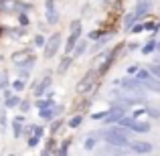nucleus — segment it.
<instances>
[{"label":"nucleus","instance_id":"1a4fd4ad","mask_svg":"<svg viewBox=\"0 0 160 156\" xmlns=\"http://www.w3.org/2000/svg\"><path fill=\"white\" fill-rule=\"evenodd\" d=\"M32 51H31V47H27V49H20V51H16V53H12V63H14V67L18 65V63H22L24 59L28 57Z\"/></svg>","mask_w":160,"mask_h":156},{"label":"nucleus","instance_id":"aec40b11","mask_svg":"<svg viewBox=\"0 0 160 156\" xmlns=\"http://www.w3.org/2000/svg\"><path fill=\"white\" fill-rule=\"evenodd\" d=\"M24 87H27V79H22V77H18V79H14L12 81V89L18 93V91H22Z\"/></svg>","mask_w":160,"mask_h":156},{"label":"nucleus","instance_id":"f8f14e48","mask_svg":"<svg viewBox=\"0 0 160 156\" xmlns=\"http://www.w3.org/2000/svg\"><path fill=\"white\" fill-rule=\"evenodd\" d=\"M87 47H89V43H87V41H81V39H79V41H77V45H75V49H73V53H71V55H73V57H81V55L87 51Z\"/></svg>","mask_w":160,"mask_h":156},{"label":"nucleus","instance_id":"473e14b6","mask_svg":"<svg viewBox=\"0 0 160 156\" xmlns=\"http://www.w3.org/2000/svg\"><path fill=\"white\" fill-rule=\"evenodd\" d=\"M39 140H41V138H37V136H31V138H28V148H35V146L39 144Z\"/></svg>","mask_w":160,"mask_h":156},{"label":"nucleus","instance_id":"c756f323","mask_svg":"<svg viewBox=\"0 0 160 156\" xmlns=\"http://www.w3.org/2000/svg\"><path fill=\"white\" fill-rule=\"evenodd\" d=\"M43 134H45V128H43V126H32V134H31V136L43 138Z\"/></svg>","mask_w":160,"mask_h":156},{"label":"nucleus","instance_id":"c9c22d12","mask_svg":"<svg viewBox=\"0 0 160 156\" xmlns=\"http://www.w3.org/2000/svg\"><path fill=\"white\" fill-rule=\"evenodd\" d=\"M158 49H160V45H158Z\"/></svg>","mask_w":160,"mask_h":156},{"label":"nucleus","instance_id":"412c9836","mask_svg":"<svg viewBox=\"0 0 160 156\" xmlns=\"http://www.w3.org/2000/svg\"><path fill=\"white\" fill-rule=\"evenodd\" d=\"M95 144H98V138H95V136H87L85 140H83V148H85V150H93Z\"/></svg>","mask_w":160,"mask_h":156},{"label":"nucleus","instance_id":"20e7f679","mask_svg":"<svg viewBox=\"0 0 160 156\" xmlns=\"http://www.w3.org/2000/svg\"><path fill=\"white\" fill-rule=\"evenodd\" d=\"M136 79L144 87H148L150 91H160V81L152 77V73H150V71H136Z\"/></svg>","mask_w":160,"mask_h":156},{"label":"nucleus","instance_id":"2f4dec72","mask_svg":"<svg viewBox=\"0 0 160 156\" xmlns=\"http://www.w3.org/2000/svg\"><path fill=\"white\" fill-rule=\"evenodd\" d=\"M18 23L22 24V27H27V24H28V16H27V12H18Z\"/></svg>","mask_w":160,"mask_h":156},{"label":"nucleus","instance_id":"9b49d317","mask_svg":"<svg viewBox=\"0 0 160 156\" xmlns=\"http://www.w3.org/2000/svg\"><path fill=\"white\" fill-rule=\"evenodd\" d=\"M122 87H124V89H130V91H140L142 83L138 81L136 77H134V79H124V81H122Z\"/></svg>","mask_w":160,"mask_h":156},{"label":"nucleus","instance_id":"6e6552de","mask_svg":"<svg viewBox=\"0 0 160 156\" xmlns=\"http://www.w3.org/2000/svg\"><path fill=\"white\" fill-rule=\"evenodd\" d=\"M22 124H24V118L22 116H16L14 120H12L10 128H12V136H14V138H20V136H22Z\"/></svg>","mask_w":160,"mask_h":156},{"label":"nucleus","instance_id":"c85d7f7f","mask_svg":"<svg viewBox=\"0 0 160 156\" xmlns=\"http://www.w3.org/2000/svg\"><path fill=\"white\" fill-rule=\"evenodd\" d=\"M8 128V118H6V112H0V130H6Z\"/></svg>","mask_w":160,"mask_h":156},{"label":"nucleus","instance_id":"f3484780","mask_svg":"<svg viewBox=\"0 0 160 156\" xmlns=\"http://www.w3.org/2000/svg\"><path fill=\"white\" fill-rule=\"evenodd\" d=\"M18 103H20V98H18V95H14V93H12V95H8V98L4 99V105H6L8 109L18 108Z\"/></svg>","mask_w":160,"mask_h":156},{"label":"nucleus","instance_id":"cd10ccee","mask_svg":"<svg viewBox=\"0 0 160 156\" xmlns=\"http://www.w3.org/2000/svg\"><path fill=\"white\" fill-rule=\"evenodd\" d=\"M6 87H8V73L2 71V73H0V91L6 89Z\"/></svg>","mask_w":160,"mask_h":156},{"label":"nucleus","instance_id":"423d86ee","mask_svg":"<svg viewBox=\"0 0 160 156\" xmlns=\"http://www.w3.org/2000/svg\"><path fill=\"white\" fill-rule=\"evenodd\" d=\"M51 83H53L51 75H45L41 81L32 83V95H35V98H41V95H45V93H47V89L51 87Z\"/></svg>","mask_w":160,"mask_h":156},{"label":"nucleus","instance_id":"5701e85b","mask_svg":"<svg viewBox=\"0 0 160 156\" xmlns=\"http://www.w3.org/2000/svg\"><path fill=\"white\" fill-rule=\"evenodd\" d=\"M69 144H71V140H63L61 148H55V152H57V154H67V152H69Z\"/></svg>","mask_w":160,"mask_h":156},{"label":"nucleus","instance_id":"a211bd4d","mask_svg":"<svg viewBox=\"0 0 160 156\" xmlns=\"http://www.w3.org/2000/svg\"><path fill=\"white\" fill-rule=\"evenodd\" d=\"M0 10L2 12H14V0H0Z\"/></svg>","mask_w":160,"mask_h":156},{"label":"nucleus","instance_id":"f03ea898","mask_svg":"<svg viewBox=\"0 0 160 156\" xmlns=\"http://www.w3.org/2000/svg\"><path fill=\"white\" fill-rule=\"evenodd\" d=\"M81 39V20H71V31H69V37H67V43H65V53L71 55L75 49V45H77V41Z\"/></svg>","mask_w":160,"mask_h":156},{"label":"nucleus","instance_id":"7ed1b4c3","mask_svg":"<svg viewBox=\"0 0 160 156\" xmlns=\"http://www.w3.org/2000/svg\"><path fill=\"white\" fill-rule=\"evenodd\" d=\"M95 77H98V69H91V71H87L85 75L81 77V81L75 85V91H77L79 95L81 93H87V91L93 87V83H95Z\"/></svg>","mask_w":160,"mask_h":156},{"label":"nucleus","instance_id":"a878e982","mask_svg":"<svg viewBox=\"0 0 160 156\" xmlns=\"http://www.w3.org/2000/svg\"><path fill=\"white\" fill-rule=\"evenodd\" d=\"M81 122H83V116H73L69 120V128H79V126H81Z\"/></svg>","mask_w":160,"mask_h":156},{"label":"nucleus","instance_id":"7c9ffc66","mask_svg":"<svg viewBox=\"0 0 160 156\" xmlns=\"http://www.w3.org/2000/svg\"><path fill=\"white\" fill-rule=\"evenodd\" d=\"M136 18H138V16H136V12H132V14H128V16H126V28H130V27H132Z\"/></svg>","mask_w":160,"mask_h":156},{"label":"nucleus","instance_id":"39448f33","mask_svg":"<svg viewBox=\"0 0 160 156\" xmlns=\"http://www.w3.org/2000/svg\"><path fill=\"white\" fill-rule=\"evenodd\" d=\"M59 47H61V33H53L45 43V59H51L57 55Z\"/></svg>","mask_w":160,"mask_h":156},{"label":"nucleus","instance_id":"393cba45","mask_svg":"<svg viewBox=\"0 0 160 156\" xmlns=\"http://www.w3.org/2000/svg\"><path fill=\"white\" fill-rule=\"evenodd\" d=\"M45 43H47V39H45L43 35H35V39H32V45H35V47H45Z\"/></svg>","mask_w":160,"mask_h":156},{"label":"nucleus","instance_id":"f257e3e1","mask_svg":"<svg viewBox=\"0 0 160 156\" xmlns=\"http://www.w3.org/2000/svg\"><path fill=\"white\" fill-rule=\"evenodd\" d=\"M99 136H102L108 144H112V146H126V144H128V136H126V132L122 128H118V126H116V128L106 130V132H102Z\"/></svg>","mask_w":160,"mask_h":156},{"label":"nucleus","instance_id":"4468645a","mask_svg":"<svg viewBox=\"0 0 160 156\" xmlns=\"http://www.w3.org/2000/svg\"><path fill=\"white\" fill-rule=\"evenodd\" d=\"M71 63H73V57H69V55L65 53V57L61 59V63H59L57 71H59V73H65V71H67V69H69V67H71Z\"/></svg>","mask_w":160,"mask_h":156},{"label":"nucleus","instance_id":"72a5a7b5","mask_svg":"<svg viewBox=\"0 0 160 156\" xmlns=\"http://www.w3.org/2000/svg\"><path fill=\"white\" fill-rule=\"evenodd\" d=\"M154 47H156V43H148L144 49H142V53H146V55H148V53H152V51H154Z\"/></svg>","mask_w":160,"mask_h":156},{"label":"nucleus","instance_id":"b1692460","mask_svg":"<svg viewBox=\"0 0 160 156\" xmlns=\"http://www.w3.org/2000/svg\"><path fill=\"white\" fill-rule=\"evenodd\" d=\"M61 124H63V122L59 120V118H55V120H51V128H49V130H51V134H57L59 130H61Z\"/></svg>","mask_w":160,"mask_h":156},{"label":"nucleus","instance_id":"f704fd0d","mask_svg":"<svg viewBox=\"0 0 160 156\" xmlns=\"http://www.w3.org/2000/svg\"><path fill=\"white\" fill-rule=\"evenodd\" d=\"M142 31H144V27H142V24H136V27L132 28V33H142Z\"/></svg>","mask_w":160,"mask_h":156},{"label":"nucleus","instance_id":"2eb2a0df","mask_svg":"<svg viewBox=\"0 0 160 156\" xmlns=\"http://www.w3.org/2000/svg\"><path fill=\"white\" fill-rule=\"evenodd\" d=\"M14 10L16 12H28V10H32V4L22 2V0H14Z\"/></svg>","mask_w":160,"mask_h":156},{"label":"nucleus","instance_id":"ddd939ff","mask_svg":"<svg viewBox=\"0 0 160 156\" xmlns=\"http://www.w3.org/2000/svg\"><path fill=\"white\" fill-rule=\"evenodd\" d=\"M132 150H134V152H140V154H146V152H150V150H152V146H150L148 142H134V144H132Z\"/></svg>","mask_w":160,"mask_h":156},{"label":"nucleus","instance_id":"4be33fe9","mask_svg":"<svg viewBox=\"0 0 160 156\" xmlns=\"http://www.w3.org/2000/svg\"><path fill=\"white\" fill-rule=\"evenodd\" d=\"M31 105H32V102H31V99H20V103H18V109H20L22 113H28V112H31Z\"/></svg>","mask_w":160,"mask_h":156},{"label":"nucleus","instance_id":"9d476101","mask_svg":"<svg viewBox=\"0 0 160 156\" xmlns=\"http://www.w3.org/2000/svg\"><path fill=\"white\" fill-rule=\"evenodd\" d=\"M150 6H152V2L150 0H138V4H136V16L140 18V16H144L146 12L150 10Z\"/></svg>","mask_w":160,"mask_h":156},{"label":"nucleus","instance_id":"6ab92c4d","mask_svg":"<svg viewBox=\"0 0 160 156\" xmlns=\"http://www.w3.org/2000/svg\"><path fill=\"white\" fill-rule=\"evenodd\" d=\"M35 105L39 109H43V108H49V105H53V95H47L45 99H35Z\"/></svg>","mask_w":160,"mask_h":156},{"label":"nucleus","instance_id":"dca6fc26","mask_svg":"<svg viewBox=\"0 0 160 156\" xmlns=\"http://www.w3.org/2000/svg\"><path fill=\"white\" fill-rule=\"evenodd\" d=\"M45 18H47L49 24H57V23H59V12L55 10V8H47V14H45Z\"/></svg>","mask_w":160,"mask_h":156},{"label":"nucleus","instance_id":"0eeeda50","mask_svg":"<svg viewBox=\"0 0 160 156\" xmlns=\"http://www.w3.org/2000/svg\"><path fill=\"white\" fill-rule=\"evenodd\" d=\"M61 112H63V105H49V108H43L39 112V116L43 118V120H47V122H51V120H55V118H59L61 116Z\"/></svg>","mask_w":160,"mask_h":156},{"label":"nucleus","instance_id":"bb28decb","mask_svg":"<svg viewBox=\"0 0 160 156\" xmlns=\"http://www.w3.org/2000/svg\"><path fill=\"white\" fill-rule=\"evenodd\" d=\"M55 144H57V142H55L53 138H49V140H47V146H45V150H43V154H51V152H55Z\"/></svg>","mask_w":160,"mask_h":156}]
</instances>
